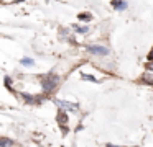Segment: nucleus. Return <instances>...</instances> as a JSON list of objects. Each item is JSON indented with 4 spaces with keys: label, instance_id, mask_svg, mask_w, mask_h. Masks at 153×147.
I'll list each match as a JSON object with an SVG mask.
<instances>
[{
    "label": "nucleus",
    "instance_id": "f257e3e1",
    "mask_svg": "<svg viewBox=\"0 0 153 147\" xmlns=\"http://www.w3.org/2000/svg\"><path fill=\"white\" fill-rule=\"evenodd\" d=\"M58 83H59V77L54 74H50V75H45L41 78V88H43L45 93H51V91L56 90Z\"/></svg>",
    "mask_w": 153,
    "mask_h": 147
},
{
    "label": "nucleus",
    "instance_id": "f03ea898",
    "mask_svg": "<svg viewBox=\"0 0 153 147\" xmlns=\"http://www.w3.org/2000/svg\"><path fill=\"white\" fill-rule=\"evenodd\" d=\"M53 101L59 106V110H64V111H68V113H69V111H74V113L79 111V105L77 103H71V101H66V100H58V98H54Z\"/></svg>",
    "mask_w": 153,
    "mask_h": 147
},
{
    "label": "nucleus",
    "instance_id": "7ed1b4c3",
    "mask_svg": "<svg viewBox=\"0 0 153 147\" xmlns=\"http://www.w3.org/2000/svg\"><path fill=\"white\" fill-rule=\"evenodd\" d=\"M87 51H89L91 54H94V56H100V57H104V56L109 54V48L100 46V44H91V46H87Z\"/></svg>",
    "mask_w": 153,
    "mask_h": 147
},
{
    "label": "nucleus",
    "instance_id": "20e7f679",
    "mask_svg": "<svg viewBox=\"0 0 153 147\" xmlns=\"http://www.w3.org/2000/svg\"><path fill=\"white\" fill-rule=\"evenodd\" d=\"M110 5H112L114 10H117V12H125V10L128 8V2H127V0H112Z\"/></svg>",
    "mask_w": 153,
    "mask_h": 147
},
{
    "label": "nucleus",
    "instance_id": "39448f33",
    "mask_svg": "<svg viewBox=\"0 0 153 147\" xmlns=\"http://www.w3.org/2000/svg\"><path fill=\"white\" fill-rule=\"evenodd\" d=\"M20 97L25 100V103H36V101H40V100H41V97H35V95L25 93V91H22Z\"/></svg>",
    "mask_w": 153,
    "mask_h": 147
},
{
    "label": "nucleus",
    "instance_id": "423d86ee",
    "mask_svg": "<svg viewBox=\"0 0 153 147\" xmlns=\"http://www.w3.org/2000/svg\"><path fill=\"white\" fill-rule=\"evenodd\" d=\"M56 121H58L59 124H66L68 121H69V114H68V111L59 110V113L56 114Z\"/></svg>",
    "mask_w": 153,
    "mask_h": 147
},
{
    "label": "nucleus",
    "instance_id": "0eeeda50",
    "mask_svg": "<svg viewBox=\"0 0 153 147\" xmlns=\"http://www.w3.org/2000/svg\"><path fill=\"white\" fill-rule=\"evenodd\" d=\"M140 82H142V83H146V85H150V87H153V74L148 70L146 74H143V77L140 78Z\"/></svg>",
    "mask_w": 153,
    "mask_h": 147
},
{
    "label": "nucleus",
    "instance_id": "6e6552de",
    "mask_svg": "<svg viewBox=\"0 0 153 147\" xmlns=\"http://www.w3.org/2000/svg\"><path fill=\"white\" fill-rule=\"evenodd\" d=\"M73 29L77 33V34H87L89 33V26H79V25H73Z\"/></svg>",
    "mask_w": 153,
    "mask_h": 147
},
{
    "label": "nucleus",
    "instance_id": "1a4fd4ad",
    "mask_svg": "<svg viewBox=\"0 0 153 147\" xmlns=\"http://www.w3.org/2000/svg\"><path fill=\"white\" fill-rule=\"evenodd\" d=\"M15 140L8 139V137H0V147H13Z\"/></svg>",
    "mask_w": 153,
    "mask_h": 147
},
{
    "label": "nucleus",
    "instance_id": "9d476101",
    "mask_svg": "<svg viewBox=\"0 0 153 147\" xmlns=\"http://www.w3.org/2000/svg\"><path fill=\"white\" fill-rule=\"evenodd\" d=\"M77 20L82 21V23H91L92 21V15H91V13H79V15H77Z\"/></svg>",
    "mask_w": 153,
    "mask_h": 147
},
{
    "label": "nucleus",
    "instance_id": "9b49d317",
    "mask_svg": "<svg viewBox=\"0 0 153 147\" xmlns=\"http://www.w3.org/2000/svg\"><path fill=\"white\" fill-rule=\"evenodd\" d=\"M20 64L25 65V67H33V65H35V61H33L31 57H28V56H27V57H22Z\"/></svg>",
    "mask_w": 153,
    "mask_h": 147
},
{
    "label": "nucleus",
    "instance_id": "f8f14e48",
    "mask_svg": "<svg viewBox=\"0 0 153 147\" xmlns=\"http://www.w3.org/2000/svg\"><path fill=\"white\" fill-rule=\"evenodd\" d=\"M81 78H82V80H87V82H92V83H99V78H96L91 74H81Z\"/></svg>",
    "mask_w": 153,
    "mask_h": 147
},
{
    "label": "nucleus",
    "instance_id": "ddd939ff",
    "mask_svg": "<svg viewBox=\"0 0 153 147\" xmlns=\"http://www.w3.org/2000/svg\"><path fill=\"white\" fill-rule=\"evenodd\" d=\"M4 83H5V88H7L8 91H13V87H12V78L8 77V75H5V77H4Z\"/></svg>",
    "mask_w": 153,
    "mask_h": 147
},
{
    "label": "nucleus",
    "instance_id": "4468645a",
    "mask_svg": "<svg viewBox=\"0 0 153 147\" xmlns=\"http://www.w3.org/2000/svg\"><path fill=\"white\" fill-rule=\"evenodd\" d=\"M146 69H148L150 72H153V61H148V62H146Z\"/></svg>",
    "mask_w": 153,
    "mask_h": 147
},
{
    "label": "nucleus",
    "instance_id": "2eb2a0df",
    "mask_svg": "<svg viewBox=\"0 0 153 147\" xmlns=\"http://www.w3.org/2000/svg\"><path fill=\"white\" fill-rule=\"evenodd\" d=\"M146 59H148V61H153V49L148 52V56H146Z\"/></svg>",
    "mask_w": 153,
    "mask_h": 147
},
{
    "label": "nucleus",
    "instance_id": "dca6fc26",
    "mask_svg": "<svg viewBox=\"0 0 153 147\" xmlns=\"http://www.w3.org/2000/svg\"><path fill=\"white\" fill-rule=\"evenodd\" d=\"M107 147H120V146H114V144H105Z\"/></svg>",
    "mask_w": 153,
    "mask_h": 147
},
{
    "label": "nucleus",
    "instance_id": "f3484780",
    "mask_svg": "<svg viewBox=\"0 0 153 147\" xmlns=\"http://www.w3.org/2000/svg\"><path fill=\"white\" fill-rule=\"evenodd\" d=\"M20 2H25V0H13V3H20Z\"/></svg>",
    "mask_w": 153,
    "mask_h": 147
}]
</instances>
